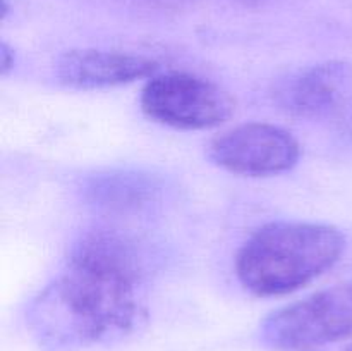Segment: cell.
Segmentation results:
<instances>
[{"label":"cell","instance_id":"6da1fadb","mask_svg":"<svg viewBox=\"0 0 352 351\" xmlns=\"http://www.w3.org/2000/svg\"><path fill=\"white\" fill-rule=\"evenodd\" d=\"M141 284L134 244L113 231H91L28 306L30 336L41 351H86L127 339L146 320Z\"/></svg>","mask_w":352,"mask_h":351},{"label":"cell","instance_id":"7a4b0ae2","mask_svg":"<svg viewBox=\"0 0 352 351\" xmlns=\"http://www.w3.org/2000/svg\"><path fill=\"white\" fill-rule=\"evenodd\" d=\"M344 250L346 236L330 224L270 222L241 246L236 275L251 295L284 296L330 270Z\"/></svg>","mask_w":352,"mask_h":351},{"label":"cell","instance_id":"3957f363","mask_svg":"<svg viewBox=\"0 0 352 351\" xmlns=\"http://www.w3.org/2000/svg\"><path fill=\"white\" fill-rule=\"evenodd\" d=\"M352 337V279L270 313L258 339L274 351H315Z\"/></svg>","mask_w":352,"mask_h":351},{"label":"cell","instance_id":"277c9868","mask_svg":"<svg viewBox=\"0 0 352 351\" xmlns=\"http://www.w3.org/2000/svg\"><path fill=\"white\" fill-rule=\"evenodd\" d=\"M141 110L162 126L212 129L234 112V100L217 83L189 72L155 74L141 92Z\"/></svg>","mask_w":352,"mask_h":351},{"label":"cell","instance_id":"5b68a950","mask_svg":"<svg viewBox=\"0 0 352 351\" xmlns=\"http://www.w3.org/2000/svg\"><path fill=\"white\" fill-rule=\"evenodd\" d=\"M208 157L230 174L268 178L291 171L301 157V145L284 127L246 123L213 138Z\"/></svg>","mask_w":352,"mask_h":351},{"label":"cell","instance_id":"8992f818","mask_svg":"<svg viewBox=\"0 0 352 351\" xmlns=\"http://www.w3.org/2000/svg\"><path fill=\"white\" fill-rule=\"evenodd\" d=\"M352 95V67L329 61L309 65L285 79L277 89L282 109L296 117L316 119L342 109Z\"/></svg>","mask_w":352,"mask_h":351},{"label":"cell","instance_id":"52a82bcc","mask_svg":"<svg viewBox=\"0 0 352 351\" xmlns=\"http://www.w3.org/2000/svg\"><path fill=\"white\" fill-rule=\"evenodd\" d=\"M157 71L158 62L144 55L95 48L67 52L55 67L58 81L74 89L116 88L153 78Z\"/></svg>","mask_w":352,"mask_h":351},{"label":"cell","instance_id":"ba28073f","mask_svg":"<svg viewBox=\"0 0 352 351\" xmlns=\"http://www.w3.org/2000/svg\"><path fill=\"white\" fill-rule=\"evenodd\" d=\"M82 193L88 205L107 213L126 215L153 205L160 188L151 176L143 172L109 171L91 176Z\"/></svg>","mask_w":352,"mask_h":351},{"label":"cell","instance_id":"9c48e42d","mask_svg":"<svg viewBox=\"0 0 352 351\" xmlns=\"http://www.w3.org/2000/svg\"><path fill=\"white\" fill-rule=\"evenodd\" d=\"M14 64H16V54L9 45L2 43V48H0V72H2V76L9 74V71L14 69Z\"/></svg>","mask_w":352,"mask_h":351},{"label":"cell","instance_id":"30bf717a","mask_svg":"<svg viewBox=\"0 0 352 351\" xmlns=\"http://www.w3.org/2000/svg\"><path fill=\"white\" fill-rule=\"evenodd\" d=\"M153 2H158V3H174V2H181V0H153Z\"/></svg>","mask_w":352,"mask_h":351},{"label":"cell","instance_id":"8fae6325","mask_svg":"<svg viewBox=\"0 0 352 351\" xmlns=\"http://www.w3.org/2000/svg\"><path fill=\"white\" fill-rule=\"evenodd\" d=\"M237 2H243V3H258V2H263V0H237Z\"/></svg>","mask_w":352,"mask_h":351},{"label":"cell","instance_id":"7c38bea8","mask_svg":"<svg viewBox=\"0 0 352 351\" xmlns=\"http://www.w3.org/2000/svg\"><path fill=\"white\" fill-rule=\"evenodd\" d=\"M344 351H352V343H351V344H347L346 350H344Z\"/></svg>","mask_w":352,"mask_h":351}]
</instances>
